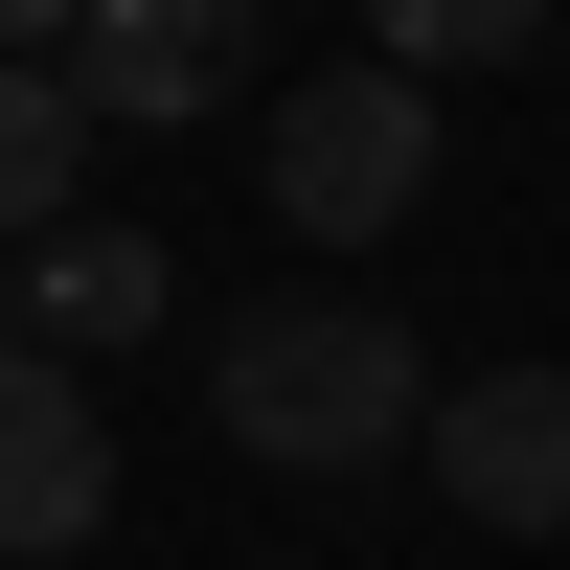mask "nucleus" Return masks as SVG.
Listing matches in <instances>:
<instances>
[{"label":"nucleus","mask_w":570,"mask_h":570,"mask_svg":"<svg viewBox=\"0 0 570 570\" xmlns=\"http://www.w3.org/2000/svg\"><path fill=\"white\" fill-rule=\"evenodd\" d=\"M206 434L274 456V480H365V456L434 434V365H411L389 297H274L252 343H206Z\"/></svg>","instance_id":"nucleus-1"},{"label":"nucleus","mask_w":570,"mask_h":570,"mask_svg":"<svg viewBox=\"0 0 570 570\" xmlns=\"http://www.w3.org/2000/svg\"><path fill=\"white\" fill-rule=\"evenodd\" d=\"M252 183H274V228L365 252V228L434 206V91H411V69H320V91H274V115H252Z\"/></svg>","instance_id":"nucleus-2"},{"label":"nucleus","mask_w":570,"mask_h":570,"mask_svg":"<svg viewBox=\"0 0 570 570\" xmlns=\"http://www.w3.org/2000/svg\"><path fill=\"white\" fill-rule=\"evenodd\" d=\"M91 525H115V411H91V365L0 343V570H46Z\"/></svg>","instance_id":"nucleus-3"},{"label":"nucleus","mask_w":570,"mask_h":570,"mask_svg":"<svg viewBox=\"0 0 570 570\" xmlns=\"http://www.w3.org/2000/svg\"><path fill=\"white\" fill-rule=\"evenodd\" d=\"M434 502L502 548L570 525V365H480V389H434Z\"/></svg>","instance_id":"nucleus-4"},{"label":"nucleus","mask_w":570,"mask_h":570,"mask_svg":"<svg viewBox=\"0 0 570 570\" xmlns=\"http://www.w3.org/2000/svg\"><path fill=\"white\" fill-rule=\"evenodd\" d=\"M69 91H91L115 137L228 115V91H252V0H91V23H69Z\"/></svg>","instance_id":"nucleus-5"},{"label":"nucleus","mask_w":570,"mask_h":570,"mask_svg":"<svg viewBox=\"0 0 570 570\" xmlns=\"http://www.w3.org/2000/svg\"><path fill=\"white\" fill-rule=\"evenodd\" d=\"M160 297H183V274H160V228H46V252H23V343H46V365L160 343Z\"/></svg>","instance_id":"nucleus-6"},{"label":"nucleus","mask_w":570,"mask_h":570,"mask_svg":"<svg viewBox=\"0 0 570 570\" xmlns=\"http://www.w3.org/2000/svg\"><path fill=\"white\" fill-rule=\"evenodd\" d=\"M69 137H91V91H69V69H0V228H23V252L69 228Z\"/></svg>","instance_id":"nucleus-7"},{"label":"nucleus","mask_w":570,"mask_h":570,"mask_svg":"<svg viewBox=\"0 0 570 570\" xmlns=\"http://www.w3.org/2000/svg\"><path fill=\"white\" fill-rule=\"evenodd\" d=\"M502 46H548V0H365V69H502Z\"/></svg>","instance_id":"nucleus-8"},{"label":"nucleus","mask_w":570,"mask_h":570,"mask_svg":"<svg viewBox=\"0 0 570 570\" xmlns=\"http://www.w3.org/2000/svg\"><path fill=\"white\" fill-rule=\"evenodd\" d=\"M69 23L91 0H0V69H69Z\"/></svg>","instance_id":"nucleus-9"}]
</instances>
